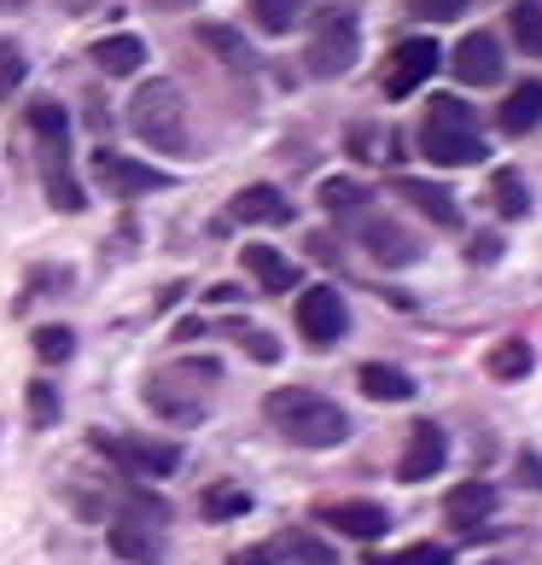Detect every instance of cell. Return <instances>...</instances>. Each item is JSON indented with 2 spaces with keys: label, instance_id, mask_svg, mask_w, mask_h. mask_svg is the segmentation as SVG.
Segmentation results:
<instances>
[{
  "label": "cell",
  "instance_id": "6da1fadb",
  "mask_svg": "<svg viewBox=\"0 0 542 565\" xmlns=\"http://www.w3.org/2000/svg\"><path fill=\"white\" fill-rule=\"evenodd\" d=\"M263 414H268V426H275L286 444H298V449H339L350 437V414L332 403V396L309 391V385L268 391Z\"/></svg>",
  "mask_w": 542,
  "mask_h": 565
},
{
  "label": "cell",
  "instance_id": "7a4b0ae2",
  "mask_svg": "<svg viewBox=\"0 0 542 565\" xmlns=\"http://www.w3.org/2000/svg\"><path fill=\"white\" fill-rule=\"evenodd\" d=\"M30 135H35V152H41V186H47L53 211H82L88 193H82V181L71 170V117L53 106V99H35L30 106Z\"/></svg>",
  "mask_w": 542,
  "mask_h": 565
},
{
  "label": "cell",
  "instance_id": "3957f363",
  "mask_svg": "<svg viewBox=\"0 0 542 565\" xmlns=\"http://www.w3.org/2000/svg\"><path fill=\"white\" fill-rule=\"evenodd\" d=\"M129 129H135V140H146L163 158H187V152H193V135H187V99H181V88L170 76H152V82H140V88H135Z\"/></svg>",
  "mask_w": 542,
  "mask_h": 565
},
{
  "label": "cell",
  "instance_id": "277c9868",
  "mask_svg": "<svg viewBox=\"0 0 542 565\" xmlns=\"http://www.w3.org/2000/svg\"><path fill=\"white\" fill-rule=\"evenodd\" d=\"M421 152L432 163H444V170H461V163H485L490 158V146H485V135H478V117H472L467 99L432 94L426 122H421Z\"/></svg>",
  "mask_w": 542,
  "mask_h": 565
},
{
  "label": "cell",
  "instance_id": "5b68a950",
  "mask_svg": "<svg viewBox=\"0 0 542 565\" xmlns=\"http://www.w3.org/2000/svg\"><path fill=\"white\" fill-rule=\"evenodd\" d=\"M199 385H216V362H181V367H163L146 380V403L163 420H199L204 414V391Z\"/></svg>",
  "mask_w": 542,
  "mask_h": 565
},
{
  "label": "cell",
  "instance_id": "8992f818",
  "mask_svg": "<svg viewBox=\"0 0 542 565\" xmlns=\"http://www.w3.org/2000/svg\"><path fill=\"white\" fill-rule=\"evenodd\" d=\"M357 53H362L357 18L350 12H321L316 35H309V47H304V65H309V76H344L350 65H357Z\"/></svg>",
  "mask_w": 542,
  "mask_h": 565
},
{
  "label": "cell",
  "instance_id": "52a82bcc",
  "mask_svg": "<svg viewBox=\"0 0 542 565\" xmlns=\"http://www.w3.org/2000/svg\"><path fill=\"white\" fill-rule=\"evenodd\" d=\"M94 455H106L117 460L123 472H135V478H170L181 467V449L176 444H158V437H123V431H94L88 437Z\"/></svg>",
  "mask_w": 542,
  "mask_h": 565
},
{
  "label": "cell",
  "instance_id": "ba28073f",
  "mask_svg": "<svg viewBox=\"0 0 542 565\" xmlns=\"http://www.w3.org/2000/svg\"><path fill=\"white\" fill-rule=\"evenodd\" d=\"M444 65V53H437V41L432 35H408V41H397L391 47V58H385V76H380V88H385V99H408L421 82H432V71Z\"/></svg>",
  "mask_w": 542,
  "mask_h": 565
},
{
  "label": "cell",
  "instance_id": "9c48e42d",
  "mask_svg": "<svg viewBox=\"0 0 542 565\" xmlns=\"http://www.w3.org/2000/svg\"><path fill=\"white\" fill-rule=\"evenodd\" d=\"M344 327H350V309L339 298V286H309L304 298H298V332H304V344H339L344 339Z\"/></svg>",
  "mask_w": 542,
  "mask_h": 565
},
{
  "label": "cell",
  "instance_id": "30bf717a",
  "mask_svg": "<svg viewBox=\"0 0 542 565\" xmlns=\"http://www.w3.org/2000/svg\"><path fill=\"white\" fill-rule=\"evenodd\" d=\"M94 181L106 186L111 199H140V193H158V186H170V175H158L152 163H140V158L111 152V146H99V152H94Z\"/></svg>",
  "mask_w": 542,
  "mask_h": 565
},
{
  "label": "cell",
  "instance_id": "8fae6325",
  "mask_svg": "<svg viewBox=\"0 0 542 565\" xmlns=\"http://www.w3.org/2000/svg\"><path fill=\"white\" fill-rule=\"evenodd\" d=\"M444 460H449V437L437 420H414L408 426V449L397 460V478L403 484H426L432 472H444Z\"/></svg>",
  "mask_w": 542,
  "mask_h": 565
},
{
  "label": "cell",
  "instance_id": "7c38bea8",
  "mask_svg": "<svg viewBox=\"0 0 542 565\" xmlns=\"http://www.w3.org/2000/svg\"><path fill=\"white\" fill-rule=\"evenodd\" d=\"M316 519L327 531H339L350 542H380L391 531V513L380 508V501H321Z\"/></svg>",
  "mask_w": 542,
  "mask_h": 565
},
{
  "label": "cell",
  "instance_id": "4fadbf2b",
  "mask_svg": "<svg viewBox=\"0 0 542 565\" xmlns=\"http://www.w3.org/2000/svg\"><path fill=\"white\" fill-rule=\"evenodd\" d=\"M391 193H397L403 204H414L432 227H461V204H455L449 186L421 181V175H397V181H391Z\"/></svg>",
  "mask_w": 542,
  "mask_h": 565
},
{
  "label": "cell",
  "instance_id": "5bb4252c",
  "mask_svg": "<svg viewBox=\"0 0 542 565\" xmlns=\"http://www.w3.org/2000/svg\"><path fill=\"white\" fill-rule=\"evenodd\" d=\"M496 513V484H485V478H467V484H455L449 501H444V519L461 536H478V525Z\"/></svg>",
  "mask_w": 542,
  "mask_h": 565
},
{
  "label": "cell",
  "instance_id": "9a60e30c",
  "mask_svg": "<svg viewBox=\"0 0 542 565\" xmlns=\"http://www.w3.org/2000/svg\"><path fill=\"white\" fill-rule=\"evenodd\" d=\"M455 76L472 82V88H490V82H502V41L496 35H467L461 47H455Z\"/></svg>",
  "mask_w": 542,
  "mask_h": 565
},
{
  "label": "cell",
  "instance_id": "2e32d148",
  "mask_svg": "<svg viewBox=\"0 0 542 565\" xmlns=\"http://www.w3.org/2000/svg\"><path fill=\"white\" fill-rule=\"evenodd\" d=\"M362 245H368V257L373 263H385V268H408L414 257H421V239L403 234L397 222H362Z\"/></svg>",
  "mask_w": 542,
  "mask_h": 565
},
{
  "label": "cell",
  "instance_id": "e0dca14e",
  "mask_svg": "<svg viewBox=\"0 0 542 565\" xmlns=\"http://www.w3.org/2000/svg\"><path fill=\"white\" fill-rule=\"evenodd\" d=\"M227 216L257 222V227H286L291 222V199L280 193V186H245V193H234V204H227Z\"/></svg>",
  "mask_w": 542,
  "mask_h": 565
},
{
  "label": "cell",
  "instance_id": "ac0fdd59",
  "mask_svg": "<svg viewBox=\"0 0 542 565\" xmlns=\"http://www.w3.org/2000/svg\"><path fill=\"white\" fill-rule=\"evenodd\" d=\"M240 263L257 275L263 291H291V286H298V263L280 257L275 245H245V250H240Z\"/></svg>",
  "mask_w": 542,
  "mask_h": 565
},
{
  "label": "cell",
  "instance_id": "d6986e66",
  "mask_svg": "<svg viewBox=\"0 0 542 565\" xmlns=\"http://www.w3.org/2000/svg\"><path fill=\"white\" fill-rule=\"evenodd\" d=\"M496 122H502V135H531L542 122V82H525V88H513L502 99V111H496Z\"/></svg>",
  "mask_w": 542,
  "mask_h": 565
},
{
  "label": "cell",
  "instance_id": "ffe728a7",
  "mask_svg": "<svg viewBox=\"0 0 542 565\" xmlns=\"http://www.w3.org/2000/svg\"><path fill=\"white\" fill-rule=\"evenodd\" d=\"M94 65L106 71V76H135L146 65V41L140 35H106V41H94Z\"/></svg>",
  "mask_w": 542,
  "mask_h": 565
},
{
  "label": "cell",
  "instance_id": "44dd1931",
  "mask_svg": "<svg viewBox=\"0 0 542 565\" xmlns=\"http://www.w3.org/2000/svg\"><path fill=\"white\" fill-rule=\"evenodd\" d=\"M357 385H362V396H373V403H408V396H414L408 373L403 367H385V362H368L357 373Z\"/></svg>",
  "mask_w": 542,
  "mask_h": 565
},
{
  "label": "cell",
  "instance_id": "7402d4cb",
  "mask_svg": "<svg viewBox=\"0 0 542 565\" xmlns=\"http://www.w3.org/2000/svg\"><path fill=\"white\" fill-rule=\"evenodd\" d=\"M106 542H111V554H123L129 565H158L163 559V542L152 536V525H111Z\"/></svg>",
  "mask_w": 542,
  "mask_h": 565
},
{
  "label": "cell",
  "instance_id": "603a6c76",
  "mask_svg": "<svg viewBox=\"0 0 542 565\" xmlns=\"http://www.w3.org/2000/svg\"><path fill=\"white\" fill-rule=\"evenodd\" d=\"M490 199H496V211H502L508 222H525V211H531V186H525L519 170H496L490 175Z\"/></svg>",
  "mask_w": 542,
  "mask_h": 565
},
{
  "label": "cell",
  "instance_id": "cb8c5ba5",
  "mask_svg": "<svg viewBox=\"0 0 542 565\" xmlns=\"http://www.w3.org/2000/svg\"><path fill=\"white\" fill-rule=\"evenodd\" d=\"M485 367H490V380H525V373L536 367V350L525 339H502L485 355Z\"/></svg>",
  "mask_w": 542,
  "mask_h": 565
},
{
  "label": "cell",
  "instance_id": "d4e9b609",
  "mask_svg": "<svg viewBox=\"0 0 542 565\" xmlns=\"http://www.w3.org/2000/svg\"><path fill=\"white\" fill-rule=\"evenodd\" d=\"M199 508H204V519H240V513H252V490L245 484H211L199 495Z\"/></svg>",
  "mask_w": 542,
  "mask_h": 565
},
{
  "label": "cell",
  "instance_id": "484cf974",
  "mask_svg": "<svg viewBox=\"0 0 542 565\" xmlns=\"http://www.w3.org/2000/svg\"><path fill=\"white\" fill-rule=\"evenodd\" d=\"M508 30L519 41V53L542 58V7H536V0H519V7L508 12Z\"/></svg>",
  "mask_w": 542,
  "mask_h": 565
},
{
  "label": "cell",
  "instance_id": "4316f807",
  "mask_svg": "<svg viewBox=\"0 0 542 565\" xmlns=\"http://www.w3.org/2000/svg\"><path fill=\"white\" fill-rule=\"evenodd\" d=\"M199 41H204L211 53H222L234 71H252V65H257V58H252V47H245V41H240L234 30H227V24H199Z\"/></svg>",
  "mask_w": 542,
  "mask_h": 565
},
{
  "label": "cell",
  "instance_id": "83f0119b",
  "mask_svg": "<svg viewBox=\"0 0 542 565\" xmlns=\"http://www.w3.org/2000/svg\"><path fill=\"white\" fill-rule=\"evenodd\" d=\"M268 548H275V559H291V565H339V554L316 536H280V542H268Z\"/></svg>",
  "mask_w": 542,
  "mask_h": 565
},
{
  "label": "cell",
  "instance_id": "f1b7e54d",
  "mask_svg": "<svg viewBox=\"0 0 542 565\" xmlns=\"http://www.w3.org/2000/svg\"><path fill=\"white\" fill-rule=\"evenodd\" d=\"M321 204L332 216H350V211H362V204H368V186L350 181V175H332V181H321Z\"/></svg>",
  "mask_w": 542,
  "mask_h": 565
},
{
  "label": "cell",
  "instance_id": "f546056e",
  "mask_svg": "<svg viewBox=\"0 0 542 565\" xmlns=\"http://www.w3.org/2000/svg\"><path fill=\"white\" fill-rule=\"evenodd\" d=\"M368 565H455V554L437 548V542H414V548L397 554H368Z\"/></svg>",
  "mask_w": 542,
  "mask_h": 565
},
{
  "label": "cell",
  "instance_id": "4dcf8cb0",
  "mask_svg": "<svg viewBox=\"0 0 542 565\" xmlns=\"http://www.w3.org/2000/svg\"><path fill=\"white\" fill-rule=\"evenodd\" d=\"M24 76H30V58H24V47L0 35V99H12V94H18V82H24Z\"/></svg>",
  "mask_w": 542,
  "mask_h": 565
},
{
  "label": "cell",
  "instance_id": "1f68e13d",
  "mask_svg": "<svg viewBox=\"0 0 542 565\" xmlns=\"http://www.w3.org/2000/svg\"><path fill=\"white\" fill-rule=\"evenodd\" d=\"M252 18L263 35H286L291 18H298V0H252Z\"/></svg>",
  "mask_w": 542,
  "mask_h": 565
},
{
  "label": "cell",
  "instance_id": "d6a6232c",
  "mask_svg": "<svg viewBox=\"0 0 542 565\" xmlns=\"http://www.w3.org/2000/svg\"><path fill=\"white\" fill-rule=\"evenodd\" d=\"M24 408H30V426H53L59 420V391L47 385V380H30V391H24Z\"/></svg>",
  "mask_w": 542,
  "mask_h": 565
},
{
  "label": "cell",
  "instance_id": "836d02e7",
  "mask_svg": "<svg viewBox=\"0 0 542 565\" xmlns=\"http://www.w3.org/2000/svg\"><path fill=\"white\" fill-rule=\"evenodd\" d=\"M35 355H41V362H71V355H76V332L71 327H35Z\"/></svg>",
  "mask_w": 542,
  "mask_h": 565
},
{
  "label": "cell",
  "instance_id": "e575fe53",
  "mask_svg": "<svg viewBox=\"0 0 542 565\" xmlns=\"http://www.w3.org/2000/svg\"><path fill=\"white\" fill-rule=\"evenodd\" d=\"M403 7L421 18V24H449V18H467L472 0H403Z\"/></svg>",
  "mask_w": 542,
  "mask_h": 565
},
{
  "label": "cell",
  "instance_id": "d590c367",
  "mask_svg": "<svg viewBox=\"0 0 542 565\" xmlns=\"http://www.w3.org/2000/svg\"><path fill=\"white\" fill-rule=\"evenodd\" d=\"M227 332H234V339H240L245 350H252L257 362H280V344L268 339V332H257V327H245V321H234V327H227Z\"/></svg>",
  "mask_w": 542,
  "mask_h": 565
},
{
  "label": "cell",
  "instance_id": "8d00e7d4",
  "mask_svg": "<svg viewBox=\"0 0 542 565\" xmlns=\"http://www.w3.org/2000/svg\"><path fill=\"white\" fill-rule=\"evenodd\" d=\"M496 257H502V239H496V234H478V239L467 245V263H478V268H490Z\"/></svg>",
  "mask_w": 542,
  "mask_h": 565
},
{
  "label": "cell",
  "instance_id": "74e56055",
  "mask_svg": "<svg viewBox=\"0 0 542 565\" xmlns=\"http://www.w3.org/2000/svg\"><path fill=\"white\" fill-rule=\"evenodd\" d=\"M519 484L542 490V455H536V449H525V455H519Z\"/></svg>",
  "mask_w": 542,
  "mask_h": 565
},
{
  "label": "cell",
  "instance_id": "f35d334b",
  "mask_svg": "<svg viewBox=\"0 0 542 565\" xmlns=\"http://www.w3.org/2000/svg\"><path fill=\"white\" fill-rule=\"evenodd\" d=\"M234 565H275V548H252V554H234Z\"/></svg>",
  "mask_w": 542,
  "mask_h": 565
},
{
  "label": "cell",
  "instance_id": "ab89813d",
  "mask_svg": "<svg viewBox=\"0 0 542 565\" xmlns=\"http://www.w3.org/2000/svg\"><path fill=\"white\" fill-rule=\"evenodd\" d=\"M158 12H187V7H199V0H152Z\"/></svg>",
  "mask_w": 542,
  "mask_h": 565
}]
</instances>
